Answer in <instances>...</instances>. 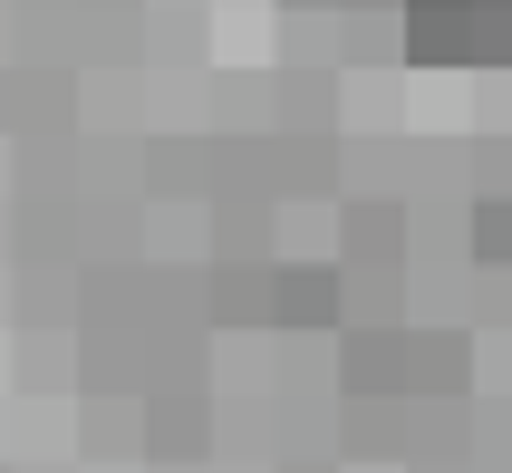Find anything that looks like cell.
Instances as JSON below:
<instances>
[{
	"label": "cell",
	"mask_w": 512,
	"mask_h": 473,
	"mask_svg": "<svg viewBox=\"0 0 512 473\" xmlns=\"http://www.w3.org/2000/svg\"><path fill=\"white\" fill-rule=\"evenodd\" d=\"M406 49L426 58H464L474 49V0H416V20H406Z\"/></svg>",
	"instance_id": "6da1fadb"
},
{
	"label": "cell",
	"mask_w": 512,
	"mask_h": 473,
	"mask_svg": "<svg viewBox=\"0 0 512 473\" xmlns=\"http://www.w3.org/2000/svg\"><path fill=\"white\" fill-rule=\"evenodd\" d=\"M271 309H281L290 329H329L339 319V271H281L271 280Z\"/></svg>",
	"instance_id": "7a4b0ae2"
},
{
	"label": "cell",
	"mask_w": 512,
	"mask_h": 473,
	"mask_svg": "<svg viewBox=\"0 0 512 473\" xmlns=\"http://www.w3.org/2000/svg\"><path fill=\"white\" fill-rule=\"evenodd\" d=\"M474 251H484V261H512V203H484V213H474Z\"/></svg>",
	"instance_id": "3957f363"
}]
</instances>
